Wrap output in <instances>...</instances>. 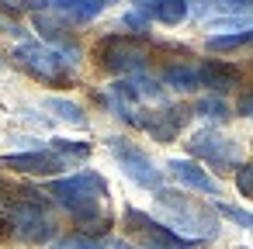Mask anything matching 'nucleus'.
<instances>
[{"label": "nucleus", "mask_w": 253, "mask_h": 249, "mask_svg": "<svg viewBox=\"0 0 253 249\" xmlns=\"http://www.w3.org/2000/svg\"><path fill=\"white\" fill-rule=\"evenodd\" d=\"M236 183H239V190L246 197H253V166H239L236 170Z\"/></svg>", "instance_id": "obj_19"}, {"label": "nucleus", "mask_w": 253, "mask_h": 249, "mask_svg": "<svg viewBox=\"0 0 253 249\" xmlns=\"http://www.w3.org/2000/svg\"><path fill=\"white\" fill-rule=\"evenodd\" d=\"M236 111H239L243 118H253V90H246V94L236 101Z\"/></svg>", "instance_id": "obj_21"}, {"label": "nucleus", "mask_w": 253, "mask_h": 249, "mask_svg": "<svg viewBox=\"0 0 253 249\" xmlns=\"http://www.w3.org/2000/svg\"><path fill=\"white\" fill-rule=\"evenodd\" d=\"M243 45H253V28L250 32H236V35H211L208 38L211 52H229V49H243Z\"/></svg>", "instance_id": "obj_14"}, {"label": "nucleus", "mask_w": 253, "mask_h": 249, "mask_svg": "<svg viewBox=\"0 0 253 249\" xmlns=\"http://www.w3.org/2000/svg\"><path fill=\"white\" fill-rule=\"evenodd\" d=\"M14 59H18L25 70H32L39 80H45V83H66V80H70V66H73L59 49H49V45H42V42H25V45H18V49H14Z\"/></svg>", "instance_id": "obj_2"}, {"label": "nucleus", "mask_w": 253, "mask_h": 249, "mask_svg": "<svg viewBox=\"0 0 253 249\" xmlns=\"http://www.w3.org/2000/svg\"><path fill=\"white\" fill-rule=\"evenodd\" d=\"M97 63L111 73H139L146 66V52L135 38H125V35H108L101 38V45L94 49Z\"/></svg>", "instance_id": "obj_4"}, {"label": "nucleus", "mask_w": 253, "mask_h": 249, "mask_svg": "<svg viewBox=\"0 0 253 249\" xmlns=\"http://www.w3.org/2000/svg\"><path fill=\"white\" fill-rule=\"evenodd\" d=\"M142 18H153L160 25H180L187 18V0H135Z\"/></svg>", "instance_id": "obj_9"}, {"label": "nucleus", "mask_w": 253, "mask_h": 249, "mask_svg": "<svg viewBox=\"0 0 253 249\" xmlns=\"http://www.w3.org/2000/svg\"><path fill=\"white\" fill-rule=\"evenodd\" d=\"M198 83L222 94V90H232L239 83V73L225 63H205V66H198Z\"/></svg>", "instance_id": "obj_11"}, {"label": "nucleus", "mask_w": 253, "mask_h": 249, "mask_svg": "<svg viewBox=\"0 0 253 249\" xmlns=\"http://www.w3.org/2000/svg\"><path fill=\"white\" fill-rule=\"evenodd\" d=\"M56 152H66V156H87L90 145H80V142H70V139H56Z\"/></svg>", "instance_id": "obj_18"}, {"label": "nucleus", "mask_w": 253, "mask_h": 249, "mask_svg": "<svg viewBox=\"0 0 253 249\" xmlns=\"http://www.w3.org/2000/svg\"><path fill=\"white\" fill-rule=\"evenodd\" d=\"M160 208L170 214V225L180 228V232H191V235H198V239H211V235L218 232L215 218H211L208 211L194 208V204H191L187 197H180V194L160 190Z\"/></svg>", "instance_id": "obj_3"}, {"label": "nucleus", "mask_w": 253, "mask_h": 249, "mask_svg": "<svg viewBox=\"0 0 253 249\" xmlns=\"http://www.w3.org/2000/svg\"><path fill=\"white\" fill-rule=\"evenodd\" d=\"M0 163L7 170H18V173H42V177L66 166L63 156H56V152H21V156H4Z\"/></svg>", "instance_id": "obj_8"}, {"label": "nucleus", "mask_w": 253, "mask_h": 249, "mask_svg": "<svg viewBox=\"0 0 253 249\" xmlns=\"http://www.w3.org/2000/svg\"><path fill=\"white\" fill-rule=\"evenodd\" d=\"M49 107H52V111H59V118H63V121H73V125H84V121H87V118H84V111H80L77 104H70V101H56V97H52V101H49Z\"/></svg>", "instance_id": "obj_15"}, {"label": "nucleus", "mask_w": 253, "mask_h": 249, "mask_svg": "<svg viewBox=\"0 0 253 249\" xmlns=\"http://www.w3.org/2000/svg\"><path fill=\"white\" fill-rule=\"evenodd\" d=\"M187 149H191L198 159L211 163V166H236V163H239V152H243L236 139H229V135H222V132H215V128L194 132L191 142H187Z\"/></svg>", "instance_id": "obj_5"}, {"label": "nucleus", "mask_w": 253, "mask_h": 249, "mask_svg": "<svg viewBox=\"0 0 253 249\" xmlns=\"http://www.w3.org/2000/svg\"><path fill=\"white\" fill-rule=\"evenodd\" d=\"M198 111H205L208 118H229V107H225L222 101H201Z\"/></svg>", "instance_id": "obj_20"}, {"label": "nucleus", "mask_w": 253, "mask_h": 249, "mask_svg": "<svg viewBox=\"0 0 253 249\" xmlns=\"http://www.w3.org/2000/svg\"><path fill=\"white\" fill-rule=\"evenodd\" d=\"M163 83L173 90H198V66H167L163 70Z\"/></svg>", "instance_id": "obj_13"}, {"label": "nucleus", "mask_w": 253, "mask_h": 249, "mask_svg": "<svg viewBox=\"0 0 253 249\" xmlns=\"http://www.w3.org/2000/svg\"><path fill=\"white\" fill-rule=\"evenodd\" d=\"M52 249H108V242H94V239L77 235V239H63V242H56Z\"/></svg>", "instance_id": "obj_16"}, {"label": "nucleus", "mask_w": 253, "mask_h": 249, "mask_svg": "<svg viewBox=\"0 0 253 249\" xmlns=\"http://www.w3.org/2000/svg\"><path fill=\"white\" fill-rule=\"evenodd\" d=\"M236 249H243V246H236Z\"/></svg>", "instance_id": "obj_22"}, {"label": "nucleus", "mask_w": 253, "mask_h": 249, "mask_svg": "<svg viewBox=\"0 0 253 249\" xmlns=\"http://www.w3.org/2000/svg\"><path fill=\"white\" fill-rule=\"evenodd\" d=\"M125 225H128L132 232H139L153 249H191V242H187L184 235H177L173 228H167V225L153 221L149 214H142V211H135V208H128V211H125Z\"/></svg>", "instance_id": "obj_7"}, {"label": "nucleus", "mask_w": 253, "mask_h": 249, "mask_svg": "<svg viewBox=\"0 0 253 249\" xmlns=\"http://www.w3.org/2000/svg\"><path fill=\"white\" fill-rule=\"evenodd\" d=\"M49 194H52L70 214H77V218L87 225V221H94V214H97V208H101L108 187H104V180H101L97 173H77V177H66V180H52V183H49Z\"/></svg>", "instance_id": "obj_1"}, {"label": "nucleus", "mask_w": 253, "mask_h": 249, "mask_svg": "<svg viewBox=\"0 0 253 249\" xmlns=\"http://www.w3.org/2000/svg\"><path fill=\"white\" fill-rule=\"evenodd\" d=\"M111 156L118 159V166L125 170L128 180H135L139 187L160 190V170L153 166V159H149L139 145H132V142H125V139H111Z\"/></svg>", "instance_id": "obj_6"}, {"label": "nucleus", "mask_w": 253, "mask_h": 249, "mask_svg": "<svg viewBox=\"0 0 253 249\" xmlns=\"http://www.w3.org/2000/svg\"><path fill=\"white\" fill-rule=\"evenodd\" d=\"M218 211H222L225 218L239 221L243 228H253V214H250V211H243V208H232V204H218Z\"/></svg>", "instance_id": "obj_17"}, {"label": "nucleus", "mask_w": 253, "mask_h": 249, "mask_svg": "<svg viewBox=\"0 0 253 249\" xmlns=\"http://www.w3.org/2000/svg\"><path fill=\"white\" fill-rule=\"evenodd\" d=\"M49 7H56V11L70 14V18H77V21H90V18H97L108 4H104V0H52Z\"/></svg>", "instance_id": "obj_12"}, {"label": "nucleus", "mask_w": 253, "mask_h": 249, "mask_svg": "<svg viewBox=\"0 0 253 249\" xmlns=\"http://www.w3.org/2000/svg\"><path fill=\"white\" fill-rule=\"evenodd\" d=\"M180 183H187V187H194V190H201V194H218V183L208 177V170H201L198 163H191V159H170V166H167Z\"/></svg>", "instance_id": "obj_10"}]
</instances>
